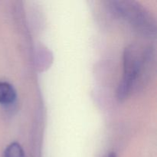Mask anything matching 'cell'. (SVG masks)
<instances>
[{
    "instance_id": "obj_4",
    "label": "cell",
    "mask_w": 157,
    "mask_h": 157,
    "mask_svg": "<svg viewBox=\"0 0 157 157\" xmlns=\"http://www.w3.org/2000/svg\"><path fill=\"white\" fill-rule=\"evenodd\" d=\"M3 157H25L24 150L18 143L13 142L7 146L3 153Z\"/></svg>"
},
{
    "instance_id": "obj_2",
    "label": "cell",
    "mask_w": 157,
    "mask_h": 157,
    "mask_svg": "<svg viewBox=\"0 0 157 157\" xmlns=\"http://www.w3.org/2000/svg\"><path fill=\"white\" fill-rule=\"evenodd\" d=\"M115 15L128 21L140 32L152 35L155 32V21L150 14L139 3L132 1L110 2Z\"/></svg>"
},
{
    "instance_id": "obj_5",
    "label": "cell",
    "mask_w": 157,
    "mask_h": 157,
    "mask_svg": "<svg viewBox=\"0 0 157 157\" xmlns=\"http://www.w3.org/2000/svg\"><path fill=\"white\" fill-rule=\"evenodd\" d=\"M107 157H116V155H115L114 153H110Z\"/></svg>"
},
{
    "instance_id": "obj_1",
    "label": "cell",
    "mask_w": 157,
    "mask_h": 157,
    "mask_svg": "<svg viewBox=\"0 0 157 157\" xmlns=\"http://www.w3.org/2000/svg\"><path fill=\"white\" fill-rule=\"evenodd\" d=\"M151 61L150 50L142 48L137 44L126 48L124 53V75L118 86L117 98L125 99L139 82L140 78L148 70Z\"/></svg>"
},
{
    "instance_id": "obj_3",
    "label": "cell",
    "mask_w": 157,
    "mask_h": 157,
    "mask_svg": "<svg viewBox=\"0 0 157 157\" xmlns=\"http://www.w3.org/2000/svg\"><path fill=\"white\" fill-rule=\"evenodd\" d=\"M16 98V90L13 86L6 81H0V104L3 105L12 104Z\"/></svg>"
}]
</instances>
